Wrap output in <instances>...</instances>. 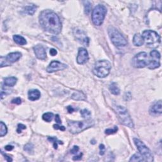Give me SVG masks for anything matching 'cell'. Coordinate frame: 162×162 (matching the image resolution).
Segmentation results:
<instances>
[{
    "mask_svg": "<svg viewBox=\"0 0 162 162\" xmlns=\"http://www.w3.org/2000/svg\"><path fill=\"white\" fill-rule=\"evenodd\" d=\"M142 37L144 39V42L149 48H157L160 43V37L156 32L147 30L144 31Z\"/></svg>",
    "mask_w": 162,
    "mask_h": 162,
    "instance_id": "cell-4",
    "label": "cell"
},
{
    "mask_svg": "<svg viewBox=\"0 0 162 162\" xmlns=\"http://www.w3.org/2000/svg\"><path fill=\"white\" fill-rule=\"evenodd\" d=\"M34 53L36 57L39 60H44L46 58V52L44 46L42 45H36L34 47Z\"/></svg>",
    "mask_w": 162,
    "mask_h": 162,
    "instance_id": "cell-15",
    "label": "cell"
},
{
    "mask_svg": "<svg viewBox=\"0 0 162 162\" xmlns=\"http://www.w3.org/2000/svg\"><path fill=\"white\" fill-rule=\"evenodd\" d=\"M88 60L89 54L87 50L83 48H79L77 57V62L80 65H82L88 62Z\"/></svg>",
    "mask_w": 162,
    "mask_h": 162,
    "instance_id": "cell-14",
    "label": "cell"
},
{
    "mask_svg": "<svg viewBox=\"0 0 162 162\" xmlns=\"http://www.w3.org/2000/svg\"><path fill=\"white\" fill-rule=\"evenodd\" d=\"M72 99L77 101H81V100H86V96L82 92L77 91L72 95Z\"/></svg>",
    "mask_w": 162,
    "mask_h": 162,
    "instance_id": "cell-20",
    "label": "cell"
},
{
    "mask_svg": "<svg viewBox=\"0 0 162 162\" xmlns=\"http://www.w3.org/2000/svg\"><path fill=\"white\" fill-rule=\"evenodd\" d=\"M53 118V114L51 112L46 113L42 115V119L47 122H50Z\"/></svg>",
    "mask_w": 162,
    "mask_h": 162,
    "instance_id": "cell-26",
    "label": "cell"
},
{
    "mask_svg": "<svg viewBox=\"0 0 162 162\" xmlns=\"http://www.w3.org/2000/svg\"><path fill=\"white\" fill-rule=\"evenodd\" d=\"M74 35L79 42L85 46L89 45V38L83 31L79 29H75L74 30Z\"/></svg>",
    "mask_w": 162,
    "mask_h": 162,
    "instance_id": "cell-13",
    "label": "cell"
},
{
    "mask_svg": "<svg viewBox=\"0 0 162 162\" xmlns=\"http://www.w3.org/2000/svg\"><path fill=\"white\" fill-rule=\"evenodd\" d=\"M22 56L19 52H13L8 54L7 56H1V67L5 66H10L11 64L18 61Z\"/></svg>",
    "mask_w": 162,
    "mask_h": 162,
    "instance_id": "cell-10",
    "label": "cell"
},
{
    "mask_svg": "<svg viewBox=\"0 0 162 162\" xmlns=\"http://www.w3.org/2000/svg\"><path fill=\"white\" fill-rule=\"evenodd\" d=\"M5 148L6 150H7V151H11V150L13 149V146H11V145H7V146H5Z\"/></svg>",
    "mask_w": 162,
    "mask_h": 162,
    "instance_id": "cell-40",
    "label": "cell"
},
{
    "mask_svg": "<svg viewBox=\"0 0 162 162\" xmlns=\"http://www.w3.org/2000/svg\"><path fill=\"white\" fill-rule=\"evenodd\" d=\"M1 153H2L3 155H4V157H5V158L6 161H12V159H11V158L9 156H8V155H7L6 154H4V153H3V151H1Z\"/></svg>",
    "mask_w": 162,
    "mask_h": 162,
    "instance_id": "cell-38",
    "label": "cell"
},
{
    "mask_svg": "<svg viewBox=\"0 0 162 162\" xmlns=\"http://www.w3.org/2000/svg\"><path fill=\"white\" fill-rule=\"evenodd\" d=\"M80 114L82 115V117L84 118H86V119H89V117H91V112H89L88 110L87 109H84L80 111Z\"/></svg>",
    "mask_w": 162,
    "mask_h": 162,
    "instance_id": "cell-28",
    "label": "cell"
},
{
    "mask_svg": "<svg viewBox=\"0 0 162 162\" xmlns=\"http://www.w3.org/2000/svg\"><path fill=\"white\" fill-rule=\"evenodd\" d=\"M108 32L110 38L115 46H118V47H122V46L127 45V41L126 39L116 28L110 26L108 28Z\"/></svg>",
    "mask_w": 162,
    "mask_h": 162,
    "instance_id": "cell-5",
    "label": "cell"
},
{
    "mask_svg": "<svg viewBox=\"0 0 162 162\" xmlns=\"http://www.w3.org/2000/svg\"><path fill=\"white\" fill-rule=\"evenodd\" d=\"M116 112L122 124L131 127V128L134 127V123H133L131 116L125 108L122 106H117L116 107Z\"/></svg>",
    "mask_w": 162,
    "mask_h": 162,
    "instance_id": "cell-7",
    "label": "cell"
},
{
    "mask_svg": "<svg viewBox=\"0 0 162 162\" xmlns=\"http://www.w3.org/2000/svg\"><path fill=\"white\" fill-rule=\"evenodd\" d=\"M149 63V58L146 52H141L132 59V65L135 68H144Z\"/></svg>",
    "mask_w": 162,
    "mask_h": 162,
    "instance_id": "cell-9",
    "label": "cell"
},
{
    "mask_svg": "<svg viewBox=\"0 0 162 162\" xmlns=\"http://www.w3.org/2000/svg\"><path fill=\"white\" fill-rule=\"evenodd\" d=\"M53 128L54 129H56V130H60V131H65V127L64 126H60L59 125H53Z\"/></svg>",
    "mask_w": 162,
    "mask_h": 162,
    "instance_id": "cell-35",
    "label": "cell"
},
{
    "mask_svg": "<svg viewBox=\"0 0 162 162\" xmlns=\"http://www.w3.org/2000/svg\"><path fill=\"white\" fill-rule=\"evenodd\" d=\"M55 122H57L58 123H59V124L62 123V121H61L58 115H56V116H55Z\"/></svg>",
    "mask_w": 162,
    "mask_h": 162,
    "instance_id": "cell-41",
    "label": "cell"
},
{
    "mask_svg": "<svg viewBox=\"0 0 162 162\" xmlns=\"http://www.w3.org/2000/svg\"><path fill=\"white\" fill-rule=\"evenodd\" d=\"M134 142L135 146H137L138 151L140 153V155L144 159V161L149 162L153 161V157L152 153L148 147L143 143V142H142L137 138H134Z\"/></svg>",
    "mask_w": 162,
    "mask_h": 162,
    "instance_id": "cell-8",
    "label": "cell"
},
{
    "mask_svg": "<svg viewBox=\"0 0 162 162\" xmlns=\"http://www.w3.org/2000/svg\"><path fill=\"white\" fill-rule=\"evenodd\" d=\"M100 154L101 155H103L104 154H105V146L103 145V144H100Z\"/></svg>",
    "mask_w": 162,
    "mask_h": 162,
    "instance_id": "cell-36",
    "label": "cell"
},
{
    "mask_svg": "<svg viewBox=\"0 0 162 162\" xmlns=\"http://www.w3.org/2000/svg\"><path fill=\"white\" fill-rule=\"evenodd\" d=\"M13 40L15 42L19 45H25L27 44V41H26L25 39L21 36L19 35H14L13 36Z\"/></svg>",
    "mask_w": 162,
    "mask_h": 162,
    "instance_id": "cell-23",
    "label": "cell"
},
{
    "mask_svg": "<svg viewBox=\"0 0 162 162\" xmlns=\"http://www.w3.org/2000/svg\"><path fill=\"white\" fill-rule=\"evenodd\" d=\"M112 68L110 62L108 60H99L95 63L93 73L97 77L100 78H104L108 76Z\"/></svg>",
    "mask_w": 162,
    "mask_h": 162,
    "instance_id": "cell-3",
    "label": "cell"
},
{
    "mask_svg": "<svg viewBox=\"0 0 162 162\" xmlns=\"http://www.w3.org/2000/svg\"><path fill=\"white\" fill-rule=\"evenodd\" d=\"M11 103L13 104H16V105H20L22 103V100L20 98H17L11 100Z\"/></svg>",
    "mask_w": 162,
    "mask_h": 162,
    "instance_id": "cell-33",
    "label": "cell"
},
{
    "mask_svg": "<svg viewBox=\"0 0 162 162\" xmlns=\"http://www.w3.org/2000/svg\"><path fill=\"white\" fill-rule=\"evenodd\" d=\"M94 125V121L91 119H87L84 121H69L68 122V130L72 134H78Z\"/></svg>",
    "mask_w": 162,
    "mask_h": 162,
    "instance_id": "cell-2",
    "label": "cell"
},
{
    "mask_svg": "<svg viewBox=\"0 0 162 162\" xmlns=\"http://www.w3.org/2000/svg\"><path fill=\"white\" fill-rule=\"evenodd\" d=\"M109 89L111 93L114 95H118L120 94V89L118 88V84L115 82H112L109 87Z\"/></svg>",
    "mask_w": 162,
    "mask_h": 162,
    "instance_id": "cell-21",
    "label": "cell"
},
{
    "mask_svg": "<svg viewBox=\"0 0 162 162\" xmlns=\"http://www.w3.org/2000/svg\"><path fill=\"white\" fill-rule=\"evenodd\" d=\"M17 82V79L15 77H8L4 79V84L5 86L13 87L16 84Z\"/></svg>",
    "mask_w": 162,
    "mask_h": 162,
    "instance_id": "cell-19",
    "label": "cell"
},
{
    "mask_svg": "<svg viewBox=\"0 0 162 162\" xmlns=\"http://www.w3.org/2000/svg\"><path fill=\"white\" fill-rule=\"evenodd\" d=\"M34 145L31 143H28L24 146V150L28 153H31L33 151Z\"/></svg>",
    "mask_w": 162,
    "mask_h": 162,
    "instance_id": "cell-31",
    "label": "cell"
},
{
    "mask_svg": "<svg viewBox=\"0 0 162 162\" xmlns=\"http://www.w3.org/2000/svg\"><path fill=\"white\" fill-rule=\"evenodd\" d=\"M7 127L5 124L3 123V122H1L0 123V136L3 137L4 135L7 134Z\"/></svg>",
    "mask_w": 162,
    "mask_h": 162,
    "instance_id": "cell-24",
    "label": "cell"
},
{
    "mask_svg": "<svg viewBox=\"0 0 162 162\" xmlns=\"http://www.w3.org/2000/svg\"><path fill=\"white\" fill-rule=\"evenodd\" d=\"M37 10V7L34 5L27 6L24 8V11L25 13H26L28 15H33L34 13L36 12V11Z\"/></svg>",
    "mask_w": 162,
    "mask_h": 162,
    "instance_id": "cell-22",
    "label": "cell"
},
{
    "mask_svg": "<svg viewBox=\"0 0 162 162\" xmlns=\"http://www.w3.org/2000/svg\"><path fill=\"white\" fill-rule=\"evenodd\" d=\"M48 140L52 142L53 143V146L54 149H57L58 148V144H63V143L62 141H58L56 137H48Z\"/></svg>",
    "mask_w": 162,
    "mask_h": 162,
    "instance_id": "cell-27",
    "label": "cell"
},
{
    "mask_svg": "<svg viewBox=\"0 0 162 162\" xmlns=\"http://www.w3.org/2000/svg\"><path fill=\"white\" fill-rule=\"evenodd\" d=\"M160 54L157 50H153L150 53V58H149V63L147 68L149 69H155L160 66Z\"/></svg>",
    "mask_w": 162,
    "mask_h": 162,
    "instance_id": "cell-11",
    "label": "cell"
},
{
    "mask_svg": "<svg viewBox=\"0 0 162 162\" xmlns=\"http://www.w3.org/2000/svg\"><path fill=\"white\" fill-rule=\"evenodd\" d=\"M130 161H144V159L143 157L138 153H135L134 155L132 156V157L130 159Z\"/></svg>",
    "mask_w": 162,
    "mask_h": 162,
    "instance_id": "cell-25",
    "label": "cell"
},
{
    "mask_svg": "<svg viewBox=\"0 0 162 162\" xmlns=\"http://www.w3.org/2000/svg\"><path fill=\"white\" fill-rule=\"evenodd\" d=\"M82 153H80V154H79V155L74 157L73 158V160H80L81 158H82Z\"/></svg>",
    "mask_w": 162,
    "mask_h": 162,
    "instance_id": "cell-39",
    "label": "cell"
},
{
    "mask_svg": "<svg viewBox=\"0 0 162 162\" xmlns=\"http://www.w3.org/2000/svg\"><path fill=\"white\" fill-rule=\"evenodd\" d=\"M66 67H67V66L64 63H61L58 61L53 60L48 65L47 68H46V71L49 73H53L54 72L64 70Z\"/></svg>",
    "mask_w": 162,
    "mask_h": 162,
    "instance_id": "cell-12",
    "label": "cell"
},
{
    "mask_svg": "<svg viewBox=\"0 0 162 162\" xmlns=\"http://www.w3.org/2000/svg\"><path fill=\"white\" fill-rule=\"evenodd\" d=\"M67 110L68 112V113H70V114H71V113L73 112L74 111V109L72 108V106H68L67 107Z\"/></svg>",
    "mask_w": 162,
    "mask_h": 162,
    "instance_id": "cell-42",
    "label": "cell"
},
{
    "mask_svg": "<svg viewBox=\"0 0 162 162\" xmlns=\"http://www.w3.org/2000/svg\"><path fill=\"white\" fill-rule=\"evenodd\" d=\"M50 53L51 56H55L56 54H57V51L55 50V49H53V48H52L50 50Z\"/></svg>",
    "mask_w": 162,
    "mask_h": 162,
    "instance_id": "cell-37",
    "label": "cell"
},
{
    "mask_svg": "<svg viewBox=\"0 0 162 162\" xmlns=\"http://www.w3.org/2000/svg\"><path fill=\"white\" fill-rule=\"evenodd\" d=\"M26 129V127L25 125H23V124H19L18 125V127H17V133H19V134H20V133H21L22 131V130H24Z\"/></svg>",
    "mask_w": 162,
    "mask_h": 162,
    "instance_id": "cell-32",
    "label": "cell"
},
{
    "mask_svg": "<svg viewBox=\"0 0 162 162\" xmlns=\"http://www.w3.org/2000/svg\"><path fill=\"white\" fill-rule=\"evenodd\" d=\"M84 10H85V13L86 15H89V13H90L91 10V3L86 1L84 2Z\"/></svg>",
    "mask_w": 162,
    "mask_h": 162,
    "instance_id": "cell-29",
    "label": "cell"
},
{
    "mask_svg": "<svg viewBox=\"0 0 162 162\" xmlns=\"http://www.w3.org/2000/svg\"><path fill=\"white\" fill-rule=\"evenodd\" d=\"M107 13L106 8L102 5H98L92 12V20L95 25L100 26L103 24Z\"/></svg>",
    "mask_w": 162,
    "mask_h": 162,
    "instance_id": "cell-6",
    "label": "cell"
},
{
    "mask_svg": "<svg viewBox=\"0 0 162 162\" xmlns=\"http://www.w3.org/2000/svg\"><path fill=\"white\" fill-rule=\"evenodd\" d=\"M41 27L48 33L58 34L62 30V23L59 17L54 11L46 10L42 11L39 17Z\"/></svg>",
    "mask_w": 162,
    "mask_h": 162,
    "instance_id": "cell-1",
    "label": "cell"
},
{
    "mask_svg": "<svg viewBox=\"0 0 162 162\" xmlns=\"http://www.w3.org/2000/svg\"><path fill=\"white\" fill-rule=\"evenodd\" d=\"M118 131V127L117 126H115L114 129H108L105 130V134L107 135L114 134L116 133Z\"/></svg>",
    "mask_w": 162,
    "mask_h": 162,
    "instance_id": "cell-30",
    "label": "cell"
},
{
    "mask_svg": "<svg viewBox=\"0 0 162 162\" xmlns=\"http://www.w3.org/2000/svg\"><path fill=\"white\" fill-rule=\"evenodd\" d=\"M149 113L152 115H158L161 114V101L160 100L155 103L150 107Z\"/></svg>",
    "mask_w": 162,
    "mask_h": 162,
    "instance_id": "cell-16",
    "label": "cell"
},
{
    "mask_svg": "<svg viewBox=\"0 0 162 162\" xmlns=\"http://www.w3.org/2000/svg\"><path fill=\"white\" fill-rule=\"evenodd\" d=\"M144 39L139 34H135L133 37V44L135 46H141L144 44Z\"/></svg>",
    "mask_w": 162,
    "mask_h": 162,
    "instance_id": "cell-18",
    "label": "cell"
},
{
    "mask_svg": "<svg viewBox=\"0 0 162 162\" xmlns=\"http://www.w3.org/2000/svg\"><path fill=\"white\" fill-rule=\"evenodd\" d=\"M79 147L77 146H74L73 147V148L70 150V153L72 154H76V153H77V152L79 151Z\"/></svg>",
    "mask_w": 162,
    "mask_h": 162,
    "instance_id": "cell-34",
    "label": "cell"
},
{
    "mask_svg": "<svg viewBox=\"0 0 162 162\" xmlns=\"http://www.w3.org/2000/svg\"><path fill=\"white\" fill-rule=\"evenodd\" d=\"M40 97V92L37 89H31L28 92L29 100L31 101H36L39 100Z\"/></svg>",
    "mask_w": 162,
    "mask_h": 162,
    "instance_id": "cell-17",
    "label": "cell"
}]
</instances>
